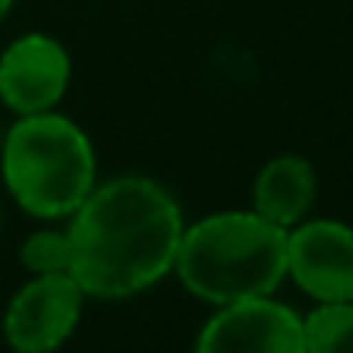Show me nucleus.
<instances>
[{
  "label": "nucleus",
  "mask_w": 353,
  "mask_h": 353,
  "mask_svg": "<svg viewBox=\"0 0 353 353\" xmlns=\"http://www.w3.org/2000/svg\"><path fill=\"white\" fill-rule=\"evenodd\" d=\"M196 353H309L302 316L274 295L216 305L199 330Z\"/></svg>",
  "instance_id": "nucleus-6"
},
{
  "label": "nucleus",
  "mask_w": 353,
  "mask_h": 353,
  "mask_svg": "<svg viewBox=\"0 0 353 353\" xmlns=\"http://www.w3.org/2000/svg\"><path fill=\"white\" fill-rule=\"evenodd\" d=\"M182 210L165 185L144 175H117L72 213L69 274L86 299H130L161 281L182 240Z\"/></svg>",
  "instance_id": "nucleus-1"
},
{
  "label": "nucleus",
  "mask_w": 353,
  "mask_h": 353,
  "mask_svg": "<svg viewBox=\"0 0 353 353\" xmlns=\"http://www.w3.org/2000/svg\"><path fill=\"white\" fill-rule=\"evenodd\" d=\"M10 7H14V0H0V21L7 17V10H10Z\"/></svg>",
  "instance_id": "nucleus-11"
},
{
  "label": "nucleus",
  "mask_w": 353,
  "mask_h": 353,
  "mask_svg": "<svg viewBox=\"0 0 353 353\" xmlns=\"http://www.w3.org/2000/svg\"><path fill=\"white\" fill-rule=\"evenodd\" d=\"M288 278L312 302H353V227L340 220H302L285 240Z\"/></svg>",
  "instance_id": "nucleus-7"
},
{
  "label": "nucleus",
  "mask_w": 353,
  "mask_h": 353,
  "mask_svg": "<svg viewBox=\"0 0 353 353\" xmlns=\"http://www.w3.org/2000/svg\"><path fill=\"white\" fill-rule=\"evenodd\" d=\"M72 59L52 34L31 31L14 38L0 55V100L10 114L31 117L55 110L69 93Z\"/></svg>",
  "instance_id": "nucleus-5"
},
{
  "label": "nucleus",
  "mask_w": 353,
  "mask_h": 353,
  "mask_svg": "<svg viewBox=\"0 0 353 353\" xmlns=\"http://www.w3.org/2000/svg\"><path fill=\"white\" fill-rule=\"evenodd\" d=\"M319 192V179L309 158L302 154H278L271 158L257 179H254V213L264 216L268 223L292 230L295 223H302L316 203Z\"/></svg>",
  "instance_id": "nucleus-8"
},
{
  "label": "nucleus",
  "mask_w": 353,
  "mask_h": 353,
  "mask_svg": "<svg viewBox=\"0 0 353 353\" xmlns=\"http://www.w3.org/2000/svg\"><path fill=\"white\" fill-rule=\"evenodd\" d=\"M0 172L14 203L38 220H65L97 185L93 141L55 110L17 117L0 144Z\"/></svg>",
  "instance_id": "nucleus-3"
},
{
  "label": "nucleus",
  "mask_w": 353,
  "mask_h": 353,
  "mask_svg": "<svg viewBox=\"0 0 353 353\" xmlns=\"http://www.w3.org/2000/svg\"><path fill=\"white\" fill-rule=\"evenodd\" d=\"M21 264L31 274H69L72 264L69 230H34L21 243Z\"/></svg>",
  "instance_id": "nucleus-10"
},
{
  "label": "nucleus",
  "mask_w": 353,
  "mask_h": 353,
  "mask_svg": "<svg viewBox=\"0 0 353 353\" xmlns=\"http://www.w3.org/2000/svg\"><path fill=\"white\" fill-rule=\"evenodd\" d=\"M86 292L72 274H31L3 312V336L14 353H55L79 326Z\"/></svg>",
  "instance_id": "nucleus-4"
},
{
  "label": "nucleus",
  "mask_w": 353,
  "mask_h": 353,
  "mask_svg": "<svg viewBox=\"0 0 353 353\" xmlns=\"http://www.w3.org/2000/svg\"><path fill=\"white\" fill-rule=\"evenodd\" d=\"M0 144H3V134H0Z\"/></svg>",
  "instance_id": "nucleus-12"
},
{
  "label": "nucleus",
  "mask_w": 353,
  "mask_h": 353,
  "mask_svg": "<svg viewBox=\"0 0 353 353\" xmlns=\"http://www.w3.org/2000/svg\"><path fill=\"white\" fill-rule=\"evenodd\" d=\"M285 240L288 230L254 210L213 213L182 230L172 271L185 292L210 305L264 299L288 278Z\"/></svg>",
  "instance_id": "nucleus-2"
},
{
  "label": "nucleus",
  "mask_w": 353,
  "mask_h": 353,
  "mask_svg": "<svg viewBox=\"0 0 353 353\" xmlns=\"http://www.w3.org/2000/svg\"><path fill=\"white\" fill-rule=\"evenodd\" d=\"M302 333L309 353H353V302H316Z\"/></svg>",
  "instance_id": "nucleus-9"
}]
</instances>
